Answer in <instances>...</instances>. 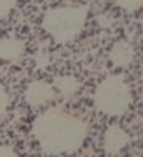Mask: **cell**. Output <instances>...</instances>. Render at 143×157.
<instances>
[{
	"label": "cell",
	"instance_id": "277c9868",
	"mask_svg": "<svg viewBox=\"0 0 143 157\" xmlns=\"http://www.w3.org/2000/svg\"><path fill=\"white\" fill-rule=\"evenodd\" d=\"M25 98L31 107H41L54 98V88L47 81L36 80L27 86Z\"/></svg>",
	"mask_w": 143,
	"mask_h": 157
},
{
	"label": "cell",
	"instance_id": "6da1fadb",
	"mask_svg": "<svg viewBox=\"0 0 143 157\" xmlns=\"http://www.w3.org/2000/svg\"><path fill=\"white\" fill-rule=\"evenodd\" d=\"M87 124L60 108L48 109L36 117L32 134L47 155L76 152L87 136Z\"/></svg>",
	"mask_w": 143,
	"mask_h": 157
},
{
	"label": "cell",
	"instance_id": "30bf717a",
	"mask_svg": "<svg viewBox=\"0 0 143 157\" xmlns=\"http://www.w3.org/2000/svg\"><path fill=\"white\" fill-rule=\"evenodd\" d=\"M14 0H0V18H5L10 13Z\"/></svg>",
	"mask_w": 143,
	"mask_h": 157
},
{
	"label": "cell",
	"instance_id": "9c48e42d",
	"mask_svg": "<svg viewBox=\"0 0 143 157\" xmlns=\"http://www.w3.org/2000/svg\"><path fill=\"white\" fill-rule=\"evenodd\" d=\"M9 107V95L6 93L5 88L0 84V119L6 115V111Z\"/></svg>",
	"mask_w": 143,
	"mask_h": 157
},
{
	"label": "cell",
	"instance_id": "52a82bcc",
	"mask_svg": "<svg viewBox=\"0 0 143 157\" xmlns=\"http://www.w3.org/2000/svg\"><path fill=\"white\" fill-rule=\"evenodd\" d=\"M133 56L134 52L132 45L125 41H119L111 50V61L120 67H126L133 61Z\"/></svg>",
	"mask_w": 143,
	"mask_h": 157
},
{
	"label": "cell",
	"instance_id": "ba28073f",
	"mask_svg": "<svg viewBox=\"0 0 143 157\" xmlns=\"http://www.w3.org/2000/svg\"><path fill=\"white\" fill-rule=\"evenodd\" d=\"M56 88L61 91L63 95L66 97H70L72 95L76 89H77V82L74 77H70V76H63V77H58L56 82Z\"/></svg>",
	"mask_w": 143,
	"mask_h": 157
},
{
	"label": "cell",
	"instance_id": "7a4b0ae2",
	"mask_svg": "<svg viewBox=\"0 0 143 157\" xmlns=\"http://www.w3.org/2000/svg\"><path fill=\"white\" fill-rule=\"evenodd\" d=\"M87 19V10L77 6L50 9L43 19V29L58 43L71 41L80 34Z\"/></svg>",
	"mask_w": 143,
	"mask_h": 157
},
{
	"label": "cell",
	"instance_id": "3957f363",
	"mask_svg": "<svg viewBox=\"0 0 143 157\" xmlns=\"http://www.w3.org/2000/svg\"><path fill=\"white\" fill-rule=\"evenodd\" d=\"M95 106L107 115L124 113L129 102L130 91L128 85L120 76H110L102 81L95 91Z\"/></svg>",
	"mask_w": 143,
	"mask_h": 157
},
{
	"label": "cell",
	"instance_id": "8fae6325",
	"mask_svg": "<svg viewBox=\"0 0 143 157\" xmlns=\"http://www.w3.org/2000/svg\"><path fill=\"white\" fill-rule=\"evenodd\" d=\"M0 157H19V156L16 153L13 148L5 144H0Z\"/></svg>",
	"mask_w": 143,
	"mask_h": 157
},
{
	"label": "cell",
	"instance_id": "8992f818",
	"mask_svg": "<svg viewBox=\"0 0 143 157\" xmlns=\"http://www.w3.org/2000/svg\"><path fill=\"white\" fill-rule=\"evenodd\" d=\"M128 143V135L118 126L110 128L105 134V149L110 155L119 153Z\"/></svg>",
	"mask_w": 143,
	"mask_h": 157
},
{
	"label": "cell",
	"instance_id": "5b68a950",
	"mask_svg": "<svg viewBox=\"0 0 143 157\" xmlns=\"http://www.w3.org/2000/svg\"><path fill=\"white\" fill-rule=\"evenodd\" d=\"M25 44L17 37H0V61L17 62L22 57Z\"/></svg>",
	"mask_w": 143,
	"mask_h": 157
}]
</instances>
